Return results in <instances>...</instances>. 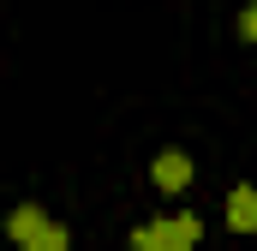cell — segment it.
<instances>
[{"mask_svg": "<svg viewBox=\"0 0 257 251\" xmlns=\"http://www.w3.org/2000/svg\"><path fill=\"white\" fill-rule=\"evenodd\" d=\"M197 233H203L197 215H168V221H156V227H138V233H132V251H192Z\"/></svg>", "mask_w": 257, "mask_h": 251, "instance_id": "1", "label": "cell"}, {"mask_svg": "<svg viewBox=\"0 0 257 251\" xmlns=\"http://www.w3.org/2000/svg\"><path fill=\"white\" fill-rule=\"evenodd\" d=\"M150 174H156V186H162V191H186V186H192V156L168 150V156H156Z\"/></svg>", "mask_w": 257, "mask_h": 251, "instance_id": "2", "label": "cell"}, {"mask_svg": "<svg viewBox=\"0 0 257 251\" xmlns=\"http://www.w3.org/2000/svg\"><path fill=\"white\" fill-rule=\"evenodd\" d=\"M227 227H233V233H257V191L251 186L227 191Z\"/></svg>", "mask_w": 257, "mask_h": 251, "instance_id": "3", "label": "cell"}, {"mask_svg": "<svg viewBox=\"0 0 257 251\" xmlns=\"http://www.w3.org/2000/svg\"><path fill=\"white\" fill-rule=\"evenodd\" d=\"M6 227H12V239H18V245H30V239H42V233H48V227H54V221H48V215H42V209H36V203H18V209H12V221H6Z\"/></svg>", "mask_w": 257, "mask_h": 251, "instance_id": "4", "label": "cell"}, {"mask_svg": "<svg viewBox=\"0 0 257 251\" xmlns=\"http://www.w3.org/2000/svg\"><path fill=\"white\" fill-rule=\"evenodd\" d=\"M239 36H245V42H257V6H245V12H239Z\"/></svg>", "mask_w": 257, "mask_h": 251, "instance_id": "5", "label": "cell"}, {"mask_svg": "<svg viewBox=\"0 0 257 251\" xmlns=\"http://www.w3.org/2000/svg\"><path fill=\"white\" fill-rule=\"evenodd\" d=\"M24 251H54V245H24Z\"/></svg>", "mask_w": 257, "mask_h": 251, "instance_id": "6", "label": "cell"}]
</instances>
